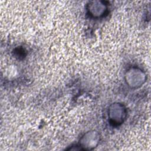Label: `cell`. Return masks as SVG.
Here are the masks:
<instances>
[{"label": "cell", "mask_w": 151, "mask_h": 151, "mask_svg": "<svg viewBox=\"0 0 151 151\" xmlns=\"http://www.w3.org/2000/svg\"><path fill=\"white\" fill-rule=\"evenodd\" d=\"M119 104H115L113 105V107L110 108V110L116 113H110V114H111L110 116V119L111 120V123H113L114 124L119 125V124L122 123L126 116V111L124 108H123V106L120 105L118 110Z\"/></svg>", "instance_id": "cell-1"}]
</instances>
